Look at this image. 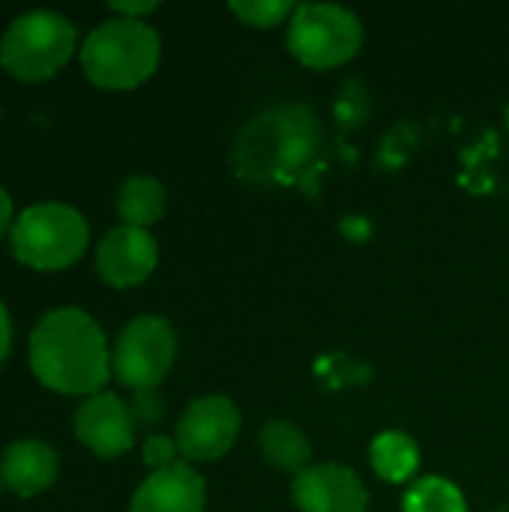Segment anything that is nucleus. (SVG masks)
<instances>
[{"label": "nucleus", "mask_w": 509, "mask_h": 512, "mask_svg": "<svg viewBox=\"0 0 509 512\" xmlns=\"http://www.w3.org/2000/svg\"><path fill=\"white\" fill-rule=\"evenodd\" d=\"M60 474V459L54 453V447H48L45 441H15L3 450L0 459V477L3 486L18 495V498H36L45 489L54 486Z\"/></svg>", "instance_id": "nucleus-13"}, {"label": "nucleus", "mask_w": 509, "mask_h": 512, "mask_svg": "<svg viewBox=\"0 0 509 512\" xmlns=\"http://www.w3.org/2000/svg\"><path fill=\"white\" fill-rule=\"evenodd\" d=\"M297 9V3L291 0H246V3H231V12L249 24V27H276L285 18H291Z\"/></svg>", "instance_id": "nucleus-18"}, {"label": "nucleus", "mask_w": 509, "mask_h": 512, "mask_svg": "<svg viewBox=\"0 0 509 512\" xmlns=\"http://www.w3.org/2000/svg\"><path fill=\"white\" fill-rule=\"evenodd\" d=\"M174 357V327L159 315H141L120 330L111 351V372L123 387L135 393H150L165 381L174 366Z\"/></svg>", "instance_id": "nucleus-7"}, {"label": "nucleus", "mask_w": 509, "mask_h": 512, "mask_svg": "<svg viewBox=\"0 0 509 512\" xmlns=\"http://www.w3.org/2000/svg\"><path fill=\"white\" fill-rule=\"evenodd\" d=\"M159 246L150 231L117 225L96 246V273L111 288H135L153 276Z\"/></svg>", "instance_id": "nucleus-9"}, {"label": "nucleus", "mask_w": 509, "mask_h": 512, "mask_svg": "<svg viewBox=\"0 0 509 512\" xmlns=\"http://www.w3.org/2000/svg\"><path fill=\"white\" fill-rule=\"evenodd\" d=\"M117 216L129 228H150L165 216V186L156 177H129L117 189Z\"/></svg>", "instance_id": "nucleus-15"}, {"label": "nucleus", "mask_w": 509, "mask_h": 512, "mask_svg": "<svg viewBox=\"0 0 509 512\" xmlns=\"http://www.w3.org/2000/svg\"><path fill=\"white\" fill-rule=\"evenodd\" d=\"M75 24L51 9L18 15L0 36V66L27 84L54 78L75 54Z\"/></svg>", "instance_id": "nucleus-5"}, {"label": "nucleus", "mask_w": 509, "mask_h": 512, "mask_svg": "<svg viewBox=\"0 0 509 512\" xmlns=\"http://www.w3.org/2000/svg\"><path fill=\"white\" fill-rule=\"evenodd\" d=\"M0 489H3V477H0Z\"/></svg>", "instance_id": "nucleus-24"}, {"label": "nucleus", "mask_w": 509, "mask_h": 512, "mask_svg": "<svg viewBox=\"0 0 509 512\" xmlns=\"http://www.w3.org/2000/svg\"><path fill=\"white\" fill-rule=\"evenodd\" d=\"M363 48L360 18L333 3H300L288 24V51L309 69H336Z\"/></svg>", "instance_id": "nucleus-6"}, {"label": "nucleus", "mask_w": 509, "mask_h": 512, "mask_svg": "<svg viewBox=\"0 0 509 512\" xmlns=\"http://www.w3.org/2000/svg\"><path fill=\"white\" fill-rule=\"evenodd\" d=\"M162 42L147 21L108 18L81 45V69L99 90H135L159 66Z\"/></svg>", "instance_id": "nucleus-3"}, {"label": "nucleus", "mask_w": 509, "mask_h": 512, "mask_svg": "<svg viewBox=\"0 0 509 512\" xmlns=\"http://www.w3.org/2000/svg\"><path fill=\"white\" fill-rule=\"evenodd\" d=\"M177 441L165 438V435H150L144 444V465H150L153 471H162L168 465H174L177 459Z\"/></svg>", "instance_id": "nucleus-19"}, {"label": "nucleus", "mask_w": 509, "mask_h": 512, "mask_svg": "<svg viewBox=\"0 0 509 512\" xmlns=\"http://www.w3.org/2000/svg\"><path fill=\"white\" fill-rule=\"evenodd\" d=\"M75 438L99 459H120L135 444V417L114 393H96L75 411Z\"/></svg>", "instance_id": "nucleus-10"}, {"label": "nucleus", "mask_w": 509, "mask_h": 512, "mask_svg": "<svg viewBox=\"0 0 509 512\" xmlns=\"http://www.w3.org/2000/svg\"><path fill=\"white\" fill-rule=\"evenodd\" d=\"M90 225L87 219L72 207L60 201H42L30 204L18 213L9 246L18 264L39 273H57L81 261L87 252Z\"/></svg>", "instance_id": "nucleus-4"}, {"label": "nucleus", "mask_w": 509, "mask_h": 512, "mask_svg": "<svg viewBox=\"0 0 509 512\" xmlns=\"http://www.w3.org/2000/svg\"><path fill=\"white\" fill-rule=\"evenodd\" d=\"M15 207H12V198H9V192L0 186V237L6 234V231H12V225H15Z\"/></svg>", "instance_id": "nucleus-21"}, {"label": "nucleus", "mask_w": 509, "mask_h": 512, "mask_svg": "<svg viewBox=\"0 0 509 512\" xmlns=\"http://www.w3.org/2000/svg\"><path fill=\"white\" fill-rule=\"evenodd\" d=\"M240 432V411L228 396L195 399L177 423V450L189 462L222 459Z\"/></svg>", "instance_id": "nucleus-8"}, {"label": "nucleus", "mask_w": 509, "mask_h": 512, "mask_svg": "<svg viewBox=\"0 0 509 512\" xmlns=\"http://www.w3.org/2000/svg\"><path fill=\"white\" fill-rule=\"evenodd\" d=\"M9 348H12V321H9L6 306L0 303V363L9 357Z\"/></svg>", "instance_id": "nucleus-22"}, {"label": "nucleus", "mask_w": 509, "mask_h": 512, "mask_svg": "<svg viewBox=\"0 0 509 512\" xmlns=\"http://www.w3.org/2000/svg\"><path fill=\"white\" fill-rule=\"evenodd\" d=\"M504 120H507V132H509V105H507V111H504Z\"/></svg>", "instance_id": "nucleus-23"}, {"label": "nucleus", "mask_w": 509, "mask_h": 512, "mask_svg": "<svg viewBox=\"0 0 509 512\" xmlns=\"http://www.w3.org/2000/svg\"><path fill=\"white\" fill-rule=\"evenodd\" d=\"M258 447H261V456L267 465L288 471V474H303L312 459L309 438L288 420H273V423L261 426Z\"/></svg>", "instance_id": "nucleus-14"}, {"label": "nucleus", "mask_w": 509, "mask_h": 512, "mask_svg": "<svg viewBox=\"0 0 509 512\" xmlns=\"http://www.w3.org/2000/svg\"><path fill=\"white\" fill-rule=\"evenodd\" d=\"M108 9L111 12H117V18H129V21H144L150 12H156L159 9V3H153V0H141V3H108Z\"/></svg>", "instance_id": "nucleus-20"}, {"label": "nucleus", "mask_w": 509, "mask_h": 512, "mask_svg": "<svg viewBox=\"0 0 509 512\" xmlns=\"http://www.w3.org/2000/svg\"><path fill=\"white\" fill-rule=\"evenodd\" d=\"M291 498L300 512H366L369 492L345 465H309L294 477Z\"/></svg>", "instance_id": "nucleus-11"}, {"label": "nucleus", "mask_w": 509, "mask_h": 512, "mask_svg": "<svg viewBox=\"0 0 509 512\" xmlns=\"http://www.w3.org/2000/svg\"><path fill=\"white\" fill-rule=\"evenodd\" d=\"M369 459L381 480L405 483L420 465V450L405 432H381L369 447Z\"/></svg>", "instance_id": "nucleus-16"}, {"label": "nucleus", "mask_w": 509, "mask_h": 512, "mask_svg": "<svg viewBox=\"0 0 509 512\" xmlns=\"http://www.w3.org/2000/svg\"><path fill=\"white\" fill-rule=\"evenodd\" d=\"M27 354L36 381L60 396H96L111 375L102 327L75 306L45 312L30 333Z\"/></svg>", "instance_id": "nucleus-1"}, {"label": "nucleus", "mask_w": 509, "mask_h": 512, "mask_svg": "<svg viewBox=\"0 0 509 512\" xmlns=\"http://www.w3.org/2000/svg\"><path fill=\"white\" fill-rule=\"evenodd\" d=\"M405 512H468L465 495L444 477L417 480L402 501Z\"/></svg>", "instance_id": "nucleus-17"}, {"label": "nucleus", "mask_w": 509, "mask_h": 512, "mask_svg": "<svg viewBox=\"0 0 509 512\" xmlns=\"http://www.w3.org/2000/svg\"><path fill=\"white\" fill-rule=\"evenodd\" d=\"M324 129L306 105H276L246 123L234 144V168L249 183L297 186L321 162Z\"/></svg>", "instance_id": "nucleus-2"}, {"label": "nucleus", "mask_w": 509, "mask_h": 512, "mask_svg": "<svg viewBox=\"0 0 509 512\" xmlns=\"http://www.w3.org/2000/svg\"><path fill=\"white\" fill-rule=\"evenodd\" d=\"M207 486L189 462L153 471L132 495L129 512H204Z\"/></svg>", "instance_id": "nucleus-12"}]
</instances>
